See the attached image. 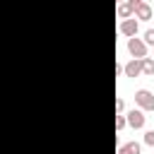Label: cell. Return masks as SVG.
I'll return each mask as SVG.
<instances>
[{
  "mask_svg": "<svg viewBox=\"0 0 154 154\" xmlns=\"http://www.w3.org/2000/svg\"><path fill=\"white\" fill-rule=\"evenodd\" d=\"M125 125H128V123H125V113H123V116H116V130L120 132Z\"/></svg>",
  "mask_w": 154,
  "mask_h": 154,
  "instance_id": "13",
  "label": "cell"
},
{
  "mask_svg": "<svg viewBox=\"0 0 154 154\" xmlns=\"http://www.w3.org/2000/svg\"><path fill=\"white\" fill-rule=\"evenodd\" d=\"M142 75L154 77V58H142Z\"/></svg>",
  "mask_w": 154,
  "mask_h": 154,
  "instance_id": "8",
  "label": "cell"
},
{
  "mask_svg": "<svg viewBox=\"0 0 154 154\" xmlns=\"http://www.w3.org/2000/svg\"><path fill=\"white\" fill-rule=\"evenodd\" d=\"M116 154H128V149H125V147H123V144H120V147H118V152H116Z\"/></svg>",
  "mask_w": 154,
  "mask_h": 154,
  "instance_id": "14",
  "label": "cell"
},
{
  "mask_svg": "<svg viewBox=\"0 0 154 154\" xmlns=\"http://www.w3.org/2000/svg\"><path fill=\"white\" fill-rule=\"evenodd\" d=\"M123 113H125V101L118 96L116 99V116H123Z\"/></svg>",
  "mask_w": 154,
  "mask_h": 154,
  "instance_id": "12",
  "label": "cell"
},
{
  "mask_svg": "<svg viewBox=\"0 0 154 154\" xmlns=\"http://www.w3.org/2000/svg\"><path fill=\"white\" fill-rule=\"evenodd\" d=\"M132 5H135V14H132V17H135L137 22H149V19H152L154 12H152V5H149V2H144V0H132Z\"/></svg>",
  "mask_w": 154,
  "mask_h": 154,
  "instance_id": "3",
  "label": "cell"
},
{
  "mask_svg": "<svg viewBox=\"0 0 154 154\" xmlns=\"http://www.w3.org/2000/svg\"><path fill=\"white\" fill-rule=\"evenodd\" d=\"M142 41H144V46L149 48V46H154V29H147L144 31V36H142Z\"/></svg>",
  "mask_w": 154,
  "mask_h": 154,
  "instance_id": "10",
  "label": "cell"
},
{
  "mask_svg": "<svg viewBox=\"0 0 154 154\" xmlns=\"http://www.w3.org/2000/svg\"><path fill=\"white\" fill-rule=\"evenodd\" d=\"M142 142H144L147 147H154V130H147L144 137H142Z\"/></svg>",
  "mask_w": 154,
  "mask_h": 154,
  "instance_id": "11",
  "label": "cell"
},
{
  "mask_svg": "<svg viewBox=\"0 0 154 154\" xmlns=\"http://www.w3.org/2000/svg\"><path fill=\"white\" fill-rule=\"evenodd\" d=\"M135 106L144 113V111H154V94L149 89H137L135 91Z\"/></svg>",
  "mask_w": 154,
  "mask_h": 154,
  "instance_id": "1",
  "label": "cell"
},
{
  "mask_svg": "<svg viewBox=\"0 0 154 154\" xmlns=\"http://www.w3.org/2000/svg\"><path fill=\"white\" fill-rule=\"evenodd\" d=\"M125 123H128L132 130H142V128H144V123H147V116H144L140 108H132V111H128V113H125Z\"/></svg>",
  "mask_w": 154,
  "mask_h": 154,
  "instance_id": "4",
  "label": "cell"
},
{
  "mask_svg": "<svg viewBox=\"0 0 154 154\" xmlns=\"http://www.w3.org/2000/svg\"><path fill=\"white\" fill-rule=\"evenodd\" d=\"M116 12H118V17H120V22H123V19H130V17L135 14V5H132V0H125V2H120Z\"/></svg>",
  "mask_w": 154,
  "mask_h": 154,
  "instance_id": "7",
  "label": "cell"
},
{
  "mask_svg": "<svg viewBox=\"0 0 154 154\" xmlns=\"http://www.w3.org/2000/svg\"><path fill=\"white\" fill-rule=\"evenodd\" d=\"M123 75L125 77H130V79H135V77H140L142 75V60H130V63H125L123 65Z\"/></svg>",
  "mask_w": 154,
  "mask_h": 154,
  "instance_id": "6",
  "label": "cell"
},
{
  "mask_svg": "<svg viewBox=\"0 0 154 154\" xmlns=\"http://www.w3.org/2000/svg\"><path fill=\"white\" fill-rule=\"evenodd\" d=\"M128 53H130L135 60L147 58V46H144V41H142V38H137V36L128 38Z\"/></svg>",
  "mask_w": 154,
  "mask_h": 154,
  "instance_id": "2",
  "label": "cell"
},
{
  "mask_svg": "<svg viewBox=\"0 0 154 154\" xmlns=\"http://www.w3.org/2000/svg\"><path fill=\"white\" fill-rule=\"evenodd\" d=\"M125 149H128V154H140L142 152V144L140 142H128V144H123Z\"/></svg>",
  "mask_w": 154,
  "mask_h": 154,
  "instance_id": "9",
  "label": "cell"
},
{
  "mask_svg": "<svg viewBox=\"0 0 154 154\" xmlns=\"http://www.w3.org/2000/svg\"><path fill=\"white\" fill-rule=\"evenodd\" d=\"M118 31H120L123 36L132 38V36H137V31H140V22H137L135 17H130V19H123V22H120V26H118Z\"/></svg>",
  "mask_w": 154,
  "mask_h": 154,
  "instance_id": "5",
  "label": "cell"
}]
</instances>
